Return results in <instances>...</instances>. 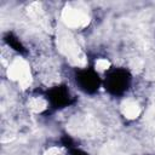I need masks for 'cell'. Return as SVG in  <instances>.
Here are the masks:
<instances>
[{
	"instance_id": "6da1fadb",
	"label": "cell",
	"mask_w": 155,
	"mask_h": 155,
	"mask_svg": "<svg viewBox=\"0 0 155 155\" xmlns=\"http://www.w3.org/2000/svg\"><path fill=\"white\" fill-rule=\"evenodd\" d=\"M131 82V76L127 70L111 68L105 74V90L113 94H122L127 91Z\"/></svg>"
},
{
	"instance_id": "7a4b0ae2",
	"label": "cell",
	"mask_w": 155,
	"mask_h": 155,
	"mask_svg": "<svg viewBox=\"0 0 155 155\" xmlns=\"http://www.w3.org/2000/svg\"><path fill=\"white\" fill-rule=\"evenodd\" d=\"M62 21L67 29L69 30H79L84 29L90 23L88 15L80 8L67 6L62 10Z\"/></svg>"
},
{
	"instance_id": "3957f363",
	"label": "cell",
	"mask_w": 155,
	"mask_h": 155,
	"mask_svg": "<svg viewBox=\"0 0 155 155\" xmlns=\"http://www.w3.org/2000/svg\"><path fill=\"white\" fill-rule=\"evenodd\" d=\"M121 113L128 120H134L140 114V105L136 99H125L121 104Z\"/></svg>"
}]
</instances>
